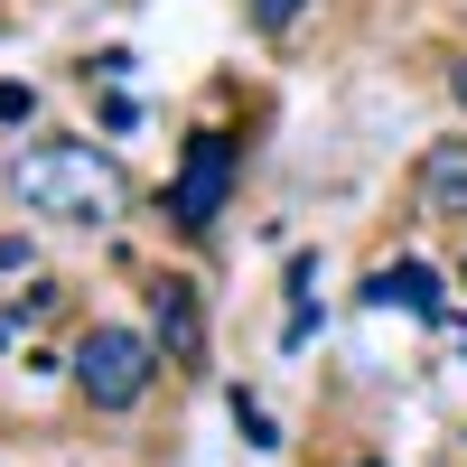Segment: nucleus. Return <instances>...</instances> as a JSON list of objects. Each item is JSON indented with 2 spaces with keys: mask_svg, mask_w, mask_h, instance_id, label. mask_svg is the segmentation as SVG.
Wrapping results in <instances>:
<instances>
[{
  "mask_svg": "<svg viewBox=\"0 0 467 467\" xmlns=\"http://www.w3.org/2000/svg\"><path fill=\"white\" fill-rule=\"evenodd\" d=\"M10 187H19V206L66 215V224H94V215H112V197H122V178H112V160H103L94 140H47V150H28V160L10 169Z\"/></svg>",
  "mask_w": 467,
  "mask_h": 467,
  "instance_id": "1",
  "label": "nucleus"
},
{
  "mask_svg": "<svg viewBox=\"0 0 467 467\" xmlns=\"http://www.w3.org/2000/svg\"><path fill=\"white\" fill-rule=\"evenodd\" d=\"M150 383H160V337H140V327H85V346H75V393H85L94 411H131Z\"/></svg>",
  "mask_w": 467,
  "mask_h": 467,
  "instance_id": "2",
  "label": "nucleus"
},
{
  "mask_svg": "<svg viewBox=\"0 0 467 467\" xmlns=\"http://www.w3.org/2000/svg\"><path fill=\"white\" fill-rule=\"evenodd\" d=\"M234 169H244L234 131H197V140H187V160H178V178H169V224H178V234H206V224L224 215V197H234Z\"/></svg>",
  "mask_w": 467,
  "mask_h": 467,
  "instance_id": "3",
  "label": "nucleus"
},
{
  "mask_svg": "<svg viewBox=\"0 0 467 467\" xmlns=\"http://www.w3.org/2000/svg\"><path fill=\"white\" fill-rule=\"evenodd\" d=\"M150 337H160L169 365L206 356V308H197V281H187V271H160V281H150Z\"/></svg>",
  "mask_w": 467,
  "mask_h": 467,
  "instance_id": "4",
  "label": "nucleus"
},
{
  "mask_svg": "<svg viewBox=\"0 0 467 467\" xmlns=\"http://www.w3.org/2000/svg\"><path fill=\"white\" fill-rule=\"evenodd\" d=\"M420 206L431 215H467V140H431V160H420Z\"/></svg>",
  "mask_w": 467,
  "mask_h": 467,
  "instance_id": "5",
  "label": "nucleus"
},
{
  "mask_svg": "<svg viewBox=\"0 0 467 467\" xmlns=\"http://www.w3.org/2000/svg\"><path fill=\"white\" fill-rule=\"evenodd\" d=\"M365 299H383V308H411V318H440V271L431 262H383L374 271V281H365Z\"/></svg>",
  "mask_w": 467,
  "mask_h": 467,
  "instance_id": "6",
  "label": "nucleus"
},
{
  "mask_svg": "<svg viewBox=\"0 0 467 467\" xmlns=\"http://www.w3.org/2000/svg\"><path fill=\"white\" fill-rule=\"evenodd\" d=\"M299 10H308V0H253V19H262V28H290Z\"/></svg>",
  "mask_w": 467,
  "mask_h": 467,
  "instance_id": "7",
  "label": "nucleus"
},
{
  "mask_svg": "<svg viewBox=\"0 0 467 467\" xmlns=\"http://www.w3.org/2000/svg\"><path fill=\"white\" fill-rule=\"evenodd\" d=\"M0 122H28V85H0Z\"/></svg>",
  "mask_w": 467,
  "mask_h": 467,
  "instance_id": "8",
  "label": "nucleus"
},
{
  "mask_svg": "<svg viewBox=\"0 0 467 467\" xmlns=\"http://www.w3.org/2000/svg\"><path fill=\"white\" fill-rule=\"evenodd\" d=\"M449 85H458V103H467V66H458V75H449Z\"/></svg>",
  "mask_w": 467,
  "mask_h": 467,
  "instance_id": "9",
  "label": "nucleus"
},
{
  "mask_svg": "<svg viewBox=\"0 0 467 467\" xmlns=\"http://www.w3.org/2000/svg\"><path fill=\"white\" fill-rule=\"evenodd\" d=\"M356 467H393V458H356Z\"/></svg>",
  "mask_w": 467,
  "mask_h": 467,
  "instance_id": "10",
  "label": "nucleus"
}]
</instances>
